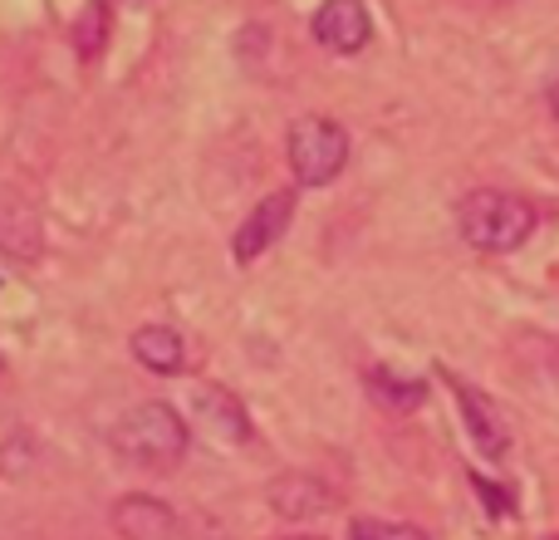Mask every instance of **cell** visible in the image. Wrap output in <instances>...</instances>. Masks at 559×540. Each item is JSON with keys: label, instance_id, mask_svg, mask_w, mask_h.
<instances>
[{"label": "cell", "instance_id": "6da1fadb", "mask_svg": "<svg viewBox=\"0 0 559 540\" xmlns=\"http://www.w3.org/2000/svg\"><path fill=\"white\" fill-rule=\"evenodd\" d=\"M187 418L173 403H138L114 427V447L147 472H173L187 457Z\"/></svg>", "mask_w": 559, "mask_h": 540}, {"label": "cell", "instance_id": "7a4b0ae2", "mask_svg": "<svg viewBox=\"0 0 559 540\" xmlns=\"http://www.w3.org/2000/svg\"><path fill=\"white\" fill-rule=\"evenodd\" d=\"M456 226H462V236L476 246V251L506 256V251H515V246L531 242L535 207L515 192H491V187H481V192L462 197V207H456Z\"/></svg>", "mask_w": 559, "mask_h": 540}, {"label": "cell", "instance_id": "3957f363", "mask_svg": "<svg viewBox=\"0 0 559 540\" xmlns=\"http://www.w3.org/2000/svg\"><path fill=\"white\" fill-rule=\"evenodd\" d=\"M289 167L305 187H324L344 173L348 163V133L334 124V118H295L285 138Z\"/></svg>", "mask_w": 559, "mask_h": 540}, {"label": "cell", "instance_id": "277c9868", "mask_svg": "<svg viewBox=\"0 0 559 540\" xmlns=\"http://www.w3.org/2000/svg\"><path fill=\"white\" fill-rule=\"evenodd\" d=\"M187 423H192L202 437H212L216 447L251 443V418H246V408L236 403L231 394L212 388V384H202V388L187 394Z\"/></svg>", "mask_w": 559, "mask_h": 540}, {"label": "cell", "instance_id": "5b68a950", "mask_svg": "<svg viewBox=\"0 0 559 540\" xmlns=\"http://www.w3.org/2000/svg\"><path fill=\"white\" fill-rule=\"evenodd\" d=\"M289 216H295V192H271L265 202H255V212L246 216L241 226H236L231 236V256L241 266L261 261L265 251L280 242V236L289 232Z\"/></svg>", "mask_w": 559, "mask_h": 540}, {"label": "cell", "instance_id": "8992f818", "mask_svg": "<svg viewBox=\"0 0 559 540\" xmlns=\"http://www.w3.org/2000/svg\"><path fill=\"white\" fill-rule=\"evenodd\" d=\"M373 35V20H368L364 0H324L314 10V39L334 55H358Z\"/></svg>", "mask_w": 559, "mask_h": 540}, {"label": "cell", "instance_id": "52a82bcc", "mask_svg": "<svg viewBox=\"0 0 559 540\" xmlns=\"http://www.w3.org/2000/svg\"><path fill=\"white\" fill-rule=\"evenodd\" d=\"M114 526L123 540H167L173 536V512L153 496H123L114 506Z\"/></svg>", "mask_w": 559, "mask_h": 540}, {"label": "cell", "instance_id": "ba28073f", "mask_svg": "<svg viewBox=\"0 0 559 540\" xmlns=\"http://www.w3.org/2000/svg\"><path fill=\"white\" fill-rule=\"evenodd\" d=\"M133 359L143 368H153V374H182L187 368V344L177 329L167 325H143L133 334Z\"/></svg>", "mask_w": 559, "mask_h": 540}, {"label": "cell", "instance_id": "9c48e42d", "mask_svg": "<svg viewBox=\"0 0 559 540\" xmlns=\"http://www.w3.org/2000/svg\"><path fill=\"white\" fill-rule=\"evenodd\" d=\"M456 403H462L466 423H472L476 447H481L486 457H501L506 447H511V433H506V423H501V413H496V403H486V398L476 394L472 384H456Z\"/></svg>", "mask_w": 559, "mask_h": 540}, {"label": "cell", "instance_id": "30bf717a", "mask_svg": "<svg viewBox=\"0 0 559 540\" xmlns=\"http://www.w3.org/2000/svg\"><path fill=\"white\" fill-rule=\"evenodd\" d=\"M271 506L289 521H305V516L329 512V492L319 482H309V477H280L271 486Z\"/></svg>", "mask_w": 559, "mask_h": 540}, {"label": "cell", "instance_id": "8fae6325", "mask_svg": "<svg viewBox=\"0 0 559 540\" xmlns=\"http://www.w3.org/2000/svg\"><path fill=\"white\" fill-rule=\"evenodd\" d=\"M368 394L388 408H417L427 398V388L417 384V378H397V374H388V368H373V374H368Z\"/></svg>", "mask_w": 559, "mask_h": 540}, {"label": "cell", "instance_id": "7c38bea8", "mask_svg": "<svg viewBox=\"0 0 559 540\" xmlns=\"http://www.w3.org/2000/svg\"><path fill=\"white\" fill-rule=\"evenodd\" d=\"M348 540H427V531L403 526V521H373V516H364V521L348 526Z\"/></svg>", "mask_w": 559, "mask_h": 540}, {"label": "cell", "instance_id": "4fadbf2b", "mask_svg": "<svg viewBox=\"0 0 559 540\" xmlns=\"http://www.w3.org/2000/svg\"><path fill=\"white\" fill-rule=\"evenodd\" d=\"M104 25H108V10H104V0H94V5L79 15V25H74L79 55H98V45H104Z\"/></svg>", "mask_w": 559, "mask_h": 540}, {"label": "cell", "instance_id": "5bb4252c", "mask_svg": "<svg viewBox=\"0 0 559 540\" xmlns=\"http://www.w3.org/2000/svg\"><path fill=\"white\" fill-rule=\"evenodd\" d=\"M550 108H555V118H559V79L550 84Z\"/></svg>", "mask_w": 559, "mask_h": 540}, {"label": "cell", "instance_id": "9a60e30c", "mask_svg": "<svg viewBox=\"0 0 559 540\" xmlns=\"http://www.w3.org/2000/svg\"><path fill=\"white\" fill-rule=\"evenodd\" d=\"M123 5H133V10H138V5H147V0H123Z\"/></svg>", "mask_w": 559, "mask_h": 540}, {"label": "cell", "instance_id": "2e32d148", "mask_svg": "<svg viewBox=\"0 0 559 540\" xmlns=\"http://www.w3.org/2000/svg\"><path fill=\"white\" fill-rule=\"evenodd\" d=\"M295 540H314V536H295Z\"/></svg>", "mask_w": 559, "mask_h": 540}]
</instances>
